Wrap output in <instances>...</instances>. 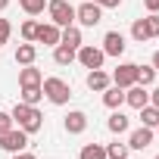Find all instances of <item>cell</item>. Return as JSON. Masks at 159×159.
<instances>
[{"instance_id":"obj_30","label":"cell","mask_w":159,"mask_h":159,"mask_svg":"<svg viewBox=\"0 0 159 159\" xmlns=\"http://www.w3.org/2000/svg\"><path fill=\"white\" fill-rule=\"evenodd\" d=\"M10 31H13V28H10V22H7V19H0V44H7Z\"/></svg>"},{"instance_id":"obj_32","label":"cell","mask_w":159,"mask_h":159,"mask_svg":"<svg viewBox=\"0 0 159 159\" xmlns=\"http://www.w3.org/2000/svg\"><path fill=\"white\" fill-rule=\"evenodd\" d=\"M143 7H147L150 13H159V0H143Z\"/></svg>"},{"instance_id":"obj_25","label":"cell","mask_w":159,"mask_h":159,"mask_svg":"<svg viewBox=\"0 0 159 159\" xmlns=\"http://www.w3.org/2000/svg\"><path fill=\"white\" fill-rule=\"evenodd\" d=\"M19 7H22L28 16H41L44 7H47V0H19Z\"/></svg>"},{"instance_id":"obj_34","label":"cell","mask_w":159,"mask_h":159,"mask_svg":"<svg viewBox=\"0 0 159 159\" xmlns=\"http://www.w3.org/2000/svg\"><path fill=\"white\" fill-rule=\"evenodd\" d=\"M13 159H38V156H34V153H25V150H22V153H13Z\"/></svg>"},{"instance_id":"obj_13","label":"cell","mask_w":159,"mask_h":159,"mask_svg":"<svg viewBox=\"0 0 159 159\" xmlns=\"http://www.w3.org/2000/svg\"><path fill=\"white\" fill-rule=\"evenodd\" d=\"M41 81H44V75H41V69H34V62L19 72V84H22V88H38Z\"/></svg>"},{"instance_id":"obj_14","label":"cell","mask_w":159,"mask_h":159,"mask_svg":"<svg viewBox=\"0 0 159 159\" xmlns=\"http://www.w3.org/2000/svg\"><path fill=\"white\" fill-rule=\"evenodd\" d=\"M59 44H66V47L78 50V47H81V28H75V25H66V28L59 31Z\"/></svg>"},{"instance_id":"obj_26","label":"cell","mask_w":159,"mask_h":159,"mask_svg":"<svg viewBox=\"0 0 159 159\" xmlns=\"http://www.w3.org/2000/svg\"><path fill=\"white\" fill-rule=\"evenodd\" d=\"M106 159H128V143H109Z\"/></svg>"},{"instance_id":"obj_3","label":"cell","mask_w":159,"mask_h":159,"mask_svg":"<svg viewBox=\"0 0 159 159\" xmlns=\"http://www.w3.org/2000/svg\"><path fill=\"white\" fill-rule=\"evenodd\" d=\"M47 13H50V22L59 25V28H66V25L75 22V7L69 3V0H50V3H47Z\"/></svg>"},{"instance_id":"obj_27","label":"cell","mask_w":159,"mask_h":159,"mask_svg":"<svg viewBox=\"0 0 159 159\" xmlns=\"http://www.w3.org/2000/svg\"><path fill=\"white\" fill-rule=\"evenodd\" d=\"M19 31H22V38H25V41H34V38H38V22H31V19H28V22H22V28H19Z\"/></svg>"},{"instance_id":"obj_16","label":"cell","mask_w":159,"mask_h":159,"mask_svg":"<svg viewBox=\"0 0 159 159\" xmlns=\"http://www.w3.org/2000/svg\"><path fill=\"white\" fill-rule=\"evenodd\" d=\"M34 56H38V47H34L31 41L19 44V50H16V62H19V66H31V62H34Z\"/></svg>"},{"instance_id":"obj_36","label":"cell","mask_w":159,"mask_h":159,"mask_svg":"<svg viewBox=\"0 0 159 159\" xmlns=\"http://www.w3.org/2000/svg\"><path fill=\"white\" fill-rule=\"evenodd\" d=\"M7 7H10V0H0V13H3V10H7Z\"/></svg>"},{"instance_id":"obj_21","label":"cell","mask_w":159,"mask_h":159,"mask_svg":"<svg viewBox=\"0 0 159 159\" xmlns=\"http://www.w3.org/2000/svg\"><path fill=\"white\" fill-rule=\"evenodd\" d=\"M140 122H143L147 128H159V109H156L153 103L140 106Z\"/></svg>"},{"instance_id":"obj_22","label":"cell","mask_w":159,"mask_h":159,"mask_svg":"<svg viewBox=\"0 0 159 159\" xmlns=\"http://www.w3.org/2000/svg\"><path fill=\"white\" fill-rule=\"evenodd\" d=\"M131 38H134L137 44L150 41V28H147V19H134V25H131Z\"/></svg>"},{"instance_id":"obj_35","label":"cell","mask_w":159,"mask_h":159,"mask_svg":"<svg viewBox=\"0 0 159 159\" xmlns=\"http://www.w3.org/2000/svg\"><path fill=\"white\" fill-rule=\"evenodd\" d=\"M153 69H156V72H159V50H156V53H153Z\"/></svg>"},{"instance_id":"obj_11","label":"cell","mask_w":159,"mask_h":159,"mask_svg":"<svg viewBox=\"0 0 159 159\" xmlns=\"http://www.w3.org/2000/svg\"><path fill=\"white\" fill-rule=\"evenodd\" d=\"M62 125H66V131H69V134H84V128H88V116H84L81 109H75V112H69V116H66V122H62Z\"/></svg>"},{"instance_id":"obj_9","label":"cell","mask_w":159,"mask_h":159,"mask_svg":"<svg viewBox=\"0 0 159 159\" xmlns=\"http://www.w3.org/2000/svg\"><path fill=\"white\" fill-rule=\"evenodd\" d=\"M125 103H128V106H134V109L147 106V103H150L147 88H143V84H131V88H125Z\"/></svg>"},{"instance_id":"obj_17","label":"cell","mask_w":159,"mask_h":159,"mask_svg":"<svg viewBox=\"0 0 159 159\" xmlns=\"http://www.w3.org/2000/svg\"><path fill=\"white\" fill-rule=\"evenodd\" d=\"M103 103H106L109 109H119V106L125 103V91H122L119 84H112V88H106V91H103Z\"/></svg>"},{"instance_id":"obj_33","label":"cell","mask_w":159,"mask_h":159,"mask_svg":"<svg viewBox=\"0 0 159 159\" xmlns=\"http://www.w3.org/2000/svg\"><path fill=\"white\" fill-rule=\"evenodd\" d=\"M150 103L159 109V88H153V91H150Z\"/></svg>"},{"instance_id":"obj_31","label":"cell","mask_w":159,"mask_h":159,"mask_svg":"<svg viewBox=\"0 0 159 159\" xmlns=\"http://www.w3.org/2000/svg\"><path fill=\"white\" fill-rule=\"evenodd\" d=\"M94 3H100V7H109V10H116V7H122V0H94Z\"/></svg>"},{"instance_id":"obj_4","label":"cell","mask_w":159,"mask_h":159,"mask_svg":"<svg viewBox=\"0 0 159 159\" xmlns=\"http://www.w3.org/2000/svg\"><path fill=\"white\" fill-rule=\"evenodd\" d=\"M75 59L81 62L84 69H103V59H106V53L100 50V47H94V44H81L75 50Z\"/></svg>"},{"instance_id":"obj_28","label":"cell","mask_w":159,"mask_h":159,"mask_svg":"<svg viewBox=\"0 0 159 159\" xmlns=\"http://www.w3.org/2000/svg\"><path fill=\"white\" fill-rule=\"evenodd\" d=\"M147 28H150V38H159V13L147 16Z\"/></svg>"},{"instance_id":"obj_10","label":"cell","mask_w":159,"mask_h":159,"mask_svg":"<svg viewBox=\"0 0 159 159\" xmlns=\"http://www.w3.org/2000/svg\"><path fill=\"white\" fill-rule=\"evenodd\" d=\"M153 143V128H137V131H131V137H128V147L131 150H147Z\"/></svg>"},{"instance_id":"obj_2","label":"cell","mask_w":159,"mask_h":159,"mask_svg":"<svg viewBox=\"0 0 159 159\" xmlns=\"http://www.w3.org/2000/svg\"><path fill=\"white\" fill-rule=\"evenodd\" d=\"M41 91H44V97H47L50 103H56V106H66L69 97H72V88L62 81V78H44V81H41Z\"/></svg>"},{"instance_id":"obj_6","label":"cell","mask_w":159,"mask_h":159,"mask_svg":"<svg viewBox=\"0 0 159 159\" xmlns=\"http://www.w3.org/2000/svg\"><path fill=\"white\" fill-rule=\"evenodd\" d=\"M0 147H3L7 153H22V150L28 147V134L16 125V128H10L7 134H0Z\"/></svg>"},{"instance_id":"obj_8","label":"cell","mask_w":159,"mask_h":159,"mask_svg":"<svg viewBox=\"0 0 159 159\" xmlns=\"http://www.w3.org/2000/svg\"><path fill=\"white\" fill-rule=\"evenodd\" d=\"M103 53H106V56H122V53H125V34H122V31H106V38H103Z\"/></svg>"},{"instance_id":"obj_12","label":"cell","mask_w":159,"mask_h":159,"mask_svg":"<svg viewBox=\"0 0 159 159\" xmlns=\"http://www.w3.org/2000/svg\"><path fill=\"white\" fill-rule=\"evenodd\" d=\"M59 25H53V22H47V25H38V38L34 41H41V44H50V47H56L59 44Z\"/></svg>"},{"instance_id":"obj_24","label":"cell","mask_w":159,"mask_h":159,"mask_svg":"<svg viewBox=\"0 0 159 159\" xmlns=\"http://www.w3.org/2000/svg\"><path fill=\"white\" fill-rule=\"evenodd\" d=\"M153 81H156V69H153V66H137V84L150 88Z\"/></svg>"},{"instance_id":"obj_20","label":"cell","mask_w":159,"mask_h":159,"mask_svg":"<svg viewBox=\"0 0 159 159\" xmlns=\"http://www.w3.org/2000/svg\"><path fill=\"white\" fill-rule=\"evenodd\" d=\"M106 125H109V131H112V134H125V131H128V116L116 109V112L109 116V122H106Z\"/></svg>"},{"instance_id":"obj_7","label":"cell","mask_w":159,"mask_h":159,"mask_svg":"<svg viewBox=\"0 0 159 159\" xmlns=\"http://www.w3.org/2000/svg\"><path fill=\"white\" fill-rule=\"evenodd\" d=\"M112 81L125 91V88H131V84H137V62H122L116 72H112Z\"/></svg>"},{"instance_id":"obj_15","label":"cell","mask_w":159,"mask_h":159,"mask_svg":"<svg viewBox=\"0 0 159 159\" xmlns=\"http://www.w3.org/2000/svg\"><path fill=\"white\" fill-rule=\"evenodd\" d=\"M88 88H91V91H106V88H109V75H106L103 69H91V72H88Z\"/></svg>"},{"instance_id":"obj_37","label":"cell","mask_w":159,"mask_h":159,"mask_svg":"<svg viewBox=\"0 0 159 159\" xmlns=\"http://www.w3.org/2000/svg\"><path fill=\"white\" fill-rule=\"evenodd\" d=\"M156 159H159V156H156Z\"/></svg>"},{"instance_id":"obj_19","label":"cell","mask_w":159,"mask_h":159,"mask_svg":"<svg viewBox=\"0 0 159 159\" xmlns=\"http://www.w3.org/2000/svg\"><path fill=\"white\" fill-rule=\"evenodd\" d=\"M53 59H56V66H72V62H75V50H72V47H66V44H56Z\"/></svg>"},{"instance_id":"obj_18","label":"cell","mask_w":159,"mask_h":159,"mask_svg":"<svg viewBox=\"0 0 159 159\" xmlns=\"http://www.w3.org/2000/svg\"><path fill=\"white\" fill-rule=\"evenodd\" d=\"M78 159H106V147L103 143H84Z\"/></svg>"},{"instance_id":"obj_23","label":"cell","mask_w":159,"mask_h":159,"mask_svg":"<svg viewBox=\"0 0 159 159\" xmlns=\"http://www.w3.org/2000/svg\"><path fill=\"white\" fill-rule=\"evenodd\" d=\"M44 100V91H41V84L38 88H22V103H28V106H38Z\"/></svg>"},{"instance_id":"obj_29","label":"cell","mask_w":159,"mask_h":159,"mask_svg":"<svg viewBox=\"0 0 159 159\" xmlns=\"http://www.w3.org/2000/svg\"><path fill=\"white\" fill-rule=\"evenodd\" d=\"M10 128H16V122H13V116H10V112H0V134H7Z\"/></svg>"},{"instance_id":"obj_5","label":"cell","mask_w":159,"mask_h":159,"mask_svg":"<svg viewBox=\"0 0 159 159\" xmlns=\"http://www.w3.org/2000/svg\"><path fill=\"white\" fill-rule=\"evenodd\" d=\"M75 19L81 22L84 28H94V25H100V19H103V7L94 3V0H88V3L75 7Z\"/></svg>"},{"instance_id":"obj_1","label":"cell","mask_w":159,"mask_h":159,"mask_svg":"<svg viewBox=\"0 0 159 159\" xmlns=\"http://www.w3.org/2000/svg\"><path fill=\"white\" fill-rule=\"evenodd\" d=\"M10 116H13V122H16L25 134H38V131H41V125H44V116L38 112V106H28V103H22V100L13 106V112H10Z\"/></svg>"}]
</instances>
